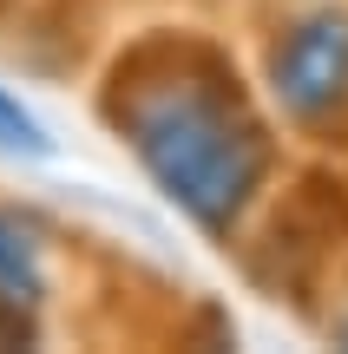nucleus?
<instances>
[{
    "label": "nucleus",
    "mask_w": 348,
    "mask_h": 354,
    "mask_svg": "<svg viewBox=\"0 0 348 354\" xmlns=\"http://www.w3.org/2000/svg\"><path fill=\"white\" fill-rule=\"evenodd\" d=\"M105 105L152 184L210 236L237 223L270 171V138L237 92V73L197 39H145L118 59Z\"/></svg>",
    "instance_id": "1"
},
{
    "label": "nucleus",
    "mask_w": 348,
    "mask_h": 354,
    "mask_svg": "<svg viewBox=\"0 0 348 354\" xmlns=\"http://www.w3.org/2000/svg\"><path fill=\"white\" fill-rule=\"evenodd\" d=\"M270 92L296 125H322L348 105V7L289 20L270 46Z\"/></svg>",
    "instance_id": "2"
},
{
    "label": "nucleus",
    "mask_w": 348,
    "mask_h": 354,
    "mask_svg": "<svg viewBox=\"0 0 348 354\" xmlns=\"http://www.w3.org/2000/svg\"><path fill=\"white\" fill-rule=\"evenodd\" d=\"M46 295V263H39V236L13 210H0V308H33Z\"/></svg>",
    "instance_id": "3"
},
{
    "label": "nucleus",
    "mask_w": 348,
    "mask_h": 354,
    "mask_svg": "<svg viewBox=\"0 0 348 354\" xmlns=\"http://www.w3.org/2000/svg\"><path fill=\"white\" fill-rule=\"evenodd\" d=\"M0 145H7V151H33V158L53 151V138L39 131V118L26 112L20 99H7V92H0Z\"/></svg>",
    "instance_id": "4"
},
{
    "label": "nucleus",
    "mask_w": 348,
    "mask_h": 354,
    "mask_svg": "<svg viewBox=\"0 0 348 354\" xmlns=\"http://www.w3.org/2000/svg\"><path fill=\"white\" fill-rule=\"evenodd\" d=\"M342 342H348V328H342Z\"/></svg>",
    "instance_id": "5"
}]
</instances>
